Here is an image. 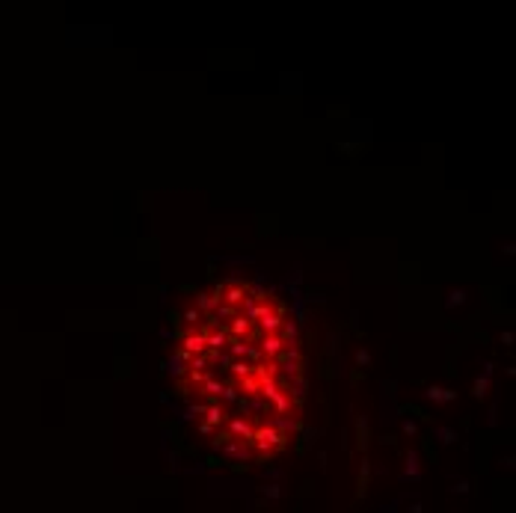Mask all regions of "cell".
<instances>
[{
    "label": "cell",
    "instance_id": "obj_1",
    "mask_svg": "<svg viewBox=\"0 0 516 513\" xmlns=\"http://www.w3.org/2000/svg\"><path fill=\"white\" fill-rule=\"evenodd\" d=\"M252 442H255V448H261V451H267V448H282V445H285V433H279L276 427H270V424H261V427H255ZM267 454H270V451H267Z\"/></svg>",
    "mask_w": 516,
    "mask_h": 513
},
{
    "label": "cell",
    "instance_id": "obj_2",
    "mask_svg": "<svg viewBox=\"0 0 516 513\" xmlns=\"http://www.w3.org/2000/svg\"><path fill=\"white\" fill-rule=\"evenodd\" d=\"M285 347H288V344H285V341H282L279 335H264V338H261V344H258L261 356H264V359H270V362H276V359L285 353Z\"/></svg>",
    "mask_w": 516,
    "mask_h": 513
},
{
    "label": "cell",
    "instance_id": "obj_3",
    "mask_svg": "<svg viewBox=\"0 0 516 513\" xmlns=\"http://www.w3.org/2000/svg\"><path fill=\"white\" fill-rule=\"evenodd\" d=\"M231 439H246V442H252V433H255V427H252V421H246V418H231L229 421V430H226Z\"/></svg>",
    "mask_w": 516,
    "mask_h": 513
},
{
    "label": "cell",
    "instance_id": "obj_4",
    "mask_svg": "<svg viewBox=\"0 0 516 513\" xmlns=\"http://www.w3.org/2000/svg\"><path fill=\"white\" fill-rule=\"evenodd\" d=\"M424 395H427V400H433V403H451L457 398L454 389H442V386H427Z\"/></svg>",
    "mask_w": 516,
    "mask_h": 513
},
{
    "label": "cell",
    "instance_id": "obj_5",
    "mask_svg": "<svg viewBox=\"0 0 516 513\" xmlns=\"http://www.w3.org/2000/svg\"><path fill=\"white\" fill-rule=\"evenodd\" d=\"M205 415H208V424H211V427H220V424L226 421V409H223V406H220V400H214V398L208 400Z\"/></svg>",
    "mask_w": 516,
    "mask_h": 513
},
{
    "label": "cell",
    "instance_id": "obj_6",
    "mask_svg": "<svg viewBox=\"0 0 516 513\" xmlns=\"http://www.w3.org/2000/svg\"><path fill=\"white\" fill-rule=\"evenodd\" d=\"M231 320H234V323L226 326V332H231V338H240V335H249V332H252V320H246L243 314H234Z\"/></svg>",
    "mask_w": 516,
    "mask_h": 513
},
{
    "label": "cell",
    "instance_id": "obj_7",
    "mask_svg": "<svg viewBox=\"0 0 516 513\" xmlns=\"http://www.w3.org/2000/svg\"><path fill=\"white\" fill-rule=\"evenodd\" d=\"M270 403H273L276 415H288V412H291V406H294V403H291V395H288V392H282V389H279V392L270 398Z\"/></svg>",
    "mask_w": 516,
    "mask_h": 513
},
{
    "label": "cell",
    "instance_id": "obj_8",
    "mask_svg": "<svg viewBox=\"0 0 516 513\" xmlns=\"http://www.w3.org/2000/svg\"><path fill=\"white\" fill-rule=\"evenodd\" d=\"M217 306H220V303L214 300V294H196V306H193V309H196L199 314H214Z\"/></svg>",
    "mask_w": 516,
    "mask_h": 513
},
{
    "label": "cell",
    "instance_id": "obj_9",
    "mask_svg": "<svg viewBox=\"0 0 516 513\" xmlns=\"http://www.w3.org/2000/svg\"><path fill=\"white\" fill-rule=\"evenodd\" d=\"M365 148L359 145V142H335V154H341V157H359Z\"/></svg>",
    "mask_w": 516,
    "mask_h": 513
},
{
    "label": "cell",
    "instance_id": "obj_10",
    "mask_svg": "<svg viewBox=\"0 0 516 513\" xmlns=\"http://www.w3.org/2000/svg\"><path fill=\"white\" fill-rule=\"evenodd\" d=\"M163 368H166V374H172V377H184V374H187V365H184L178 356H169V359L163 362Z\"/></svg>",
    "mask_w": 516,
    "mask_h": 513
},
{
    "label": "cell",
    "instance_id": "obj_11",
    "mask_svg": "<svg viewBox=\"0 0 516 513\" xmlns=\"http://www.w3.org/2000/svg\"><path fill=\"white\" fill-rule=\"evenodd\" d=\"M223 389H226V386H223L220 380H214V377H208V380L202 383V392H205V395H211L214 400H217V398L223 395Z\"/></svg>",
    "mask_w": 516,
    "mask_h": 513
},
{
    "label": "cell",
    "instance_id": "obj_12",
    "mask_svg": "<svg viewBox=\"0 0 516 513\" xmlns=\"http://www.w3.org/2000/svg\"><path fill=\"white\" fill-rule=\"evenodd\" d=\"M285 386L294 392V398H297V400H303V398H306V386H309V383H306V377H294V380H291V383H285Z\"/></svg>",
    "mask_w": 516,
    "mask_h": 513
},
{
    "label": "cell",
    "instance_id": "obj_13",
    "mask_svg": "<svg viewBox=\"0 0 516 513\" xmlns=\"http://www.w3.org/2000/svg\"><path fill=\"white\" fill-rule=\"evenodd\" d=\"M229 344H231V356H249V344L243 338H231Z\"/></svg>",
    "mask_w": 516,
    "mask_h": 513
},
{
    "label": "cell",
    "instance_id": "obj_14",
    "mask_svg": "<svg viewBox=\"0 0 516 513\" xmlns=\"http://www.w3.org/2000/svg\"><path fill=\"white\" fill-rule=\"evenodd\" d=\"M487 389H489V380H487V377H478L475 386H472V395L481 400V398H487Z\"/></svg>",
    "mask_w": 516,
    "mask_h": 513
},
{
    "label": "cell",
    "instance_id": "obj_15",
    "mask_svg": "<svg viewBox=\"0 0 516 513\" xmlns=\"http://www.w3.org/2000/svg\"><path fill=\"white\" fill-rule=\"evenodd\" d=\"M240 386L246 389V395H252V398L258 395V377H255V374H249V377H243V380H240Z\"/></svg>",
    "mask_w": 516,
    "mask_h": 513
},
{
    "label": "cell",
    "instance_id": "obj_16",
    "mask_svg": "<svg viewBox=\"0 0 516 513\" xmlns=\"http://www.w3.org/2000/svg\"><path fill=\"white\" fill-rule=\"evenodd\" d=\"M356 430H359V448H365V442H368V421H365V415H359Z\"/></svg>",
    "mask_w": 516,
    "mask_h": 513
},
{
    "label": "cell",
    "instance_id": "obj_17",
    "mask_svg": "<svg viewBox=\"0 0 516 513\" xmlns=\"http://www.w3.org/2000/svg\"><path fill=\"white\" fill-rule=\"evenodd\" d=\"M234 314H237V309H234V306H226V303H220V306L214 309V317H217V320H220V317H234Z\"/></svg>",
    "mask_w": 516,
    "mask_h": 513
},
{
    "label": "cell",
    "instance_id": "obj_18",
    "mask_svg": "<svg viewBox=\"0 0 516 513\" xmlns=\"http://www.w3.org/2000/svg\"><path fill=\"white\" fill-rule=\"evenodd\" d=\"M181 320H187V323H190V326H196V329L202 326V314H199L196 309H187V312L181 314Z\"/></svg>",
    "mask_w": 516,
    "mask_h": 513
},
{
    "label": "cell",
    "instance_id": "obj_19",
    "mask_svg": "<svg viewBox=\"0 0 516 513\" xmlns=\"http://www.w3.org/2000/svg\"><path fill=\"white\" fill-rule=\"evenodd\" d=\"M187 368H190V371H205V368H208V353H202V356H193V359L187 362Z\"/></svg>",
    "mask_w": 516,
    "mask_h": 513
},
{
    "label": "cell",
    "instance_id": "obj_20",
    "mask_svg": "<svg viewBox=\"0 0 516 513\" xmlns=\"http://www.w3.org/2000/svg\"><path fill=\"white\" fill-rule=\"evenodd\" d=\"M231 374L243 380V377H249V374H252V365H246V362H231Z\"/></svg>",
    "mask_w": 516,
    "mask_h": 513
},
{
    "label": "cell",
    "instance_id": "obj_21",
    "mask_svg": "<svg viewBox=\"0 0 516 513\" xmlns=\"http://www.w3.org/2000/svg\"><path fill=\"white\" fill-rule=\"evenodd\" d=\"M406 475L418 478V454H415V451H409V454H406Z\"/></svg>",
    "mask_w": 516,
    "mask_h": 513
},
{
    "label": "cell",
    "instance_id": "obj_22",
    "mask_svg": "<svg viewBox=\"0 0 516 513\" xmlns=\"http://www.w3.org/2000/svg\"><path fill=\"white\" fill-rule=\"evenodd\" d=\"M436 436L442 442H457V430H451V427H442V430H436Z\"/></svg>",
    "mask_w": 516,
    "mask_h": 513
},
{
    "label": "cell",
    "instance_id": "obj_23",
    "mask_svg": "<svg viewBox=\"0 0 516 513\" xmlns=\"http://www.w3.org/2000/svg\"><path fill=\"white\" fill-rule=\"evenodd\" d=\"M466 303V291H451L448 294V306H463Z\"/></svg>",
    "mask_w": 516,
    "mask_h": 513
},
{
    "label": "cell",
    "instance_id": "obj_24",
    "mask_svg": "<svg viewBox=\"0 0 516 513\" xmlns=\"http://www.w3.org/2000/svg\"><path fill=\"white\" fill-rule=\"evenodd\" d=\"M220 398H223V400H229V403H237V400H240V398H237V389H234V386H226Z\"/></svg>",
    "mask_w": 516,
    "mask_h": 513
},
{
    "label": "cell",
    "instance_id": "obj_25",
    "mask_svg": "<svg viewBox=\"0 0 516 513\" xmlns=\"http://www.w3.org/2000/svg\"><path fill=\"white\" fill-rule=\"evenodd\" d=\"M368 362H371V356H368V350H362V347H359V350H356V365L362 368V365H368Z\"/></svg>",
    "mask_w": 516,
    "mask_h": 513
},
{
    "label": "cell",
    "instance_id": "obj_26",
    "mask_svg": "<svg viewBox=\"0 0 516 513\" xmlns=\"http://www.w3.org/2000/svg\"><path fill=\"white\" fill-rule=\"evenodd\" d=\"M166 320H169L172 326H178V323H184V320H181V312H169V314H166Z\"/></svg>",
    "mask_w": 516,
    "mask_h": 513
},
{
    "label": "cell",
    "instance_id": "obj_27",
    "mask_svg": "<svg viewBox=\"0 0 516 513\" xmlns=\"http://www.w3.org/2000/svg\"><path fill=\"white\" fill-rule=\"evenodd\" d=\"M199 433H205V436H208V433H214V427L205 421V424H199Z\"/></svg>",
    "mask_w": 516,
    "mask_h": 513
},
{
    "label": "cell",
    "instance_id": "obj_28",
    "mask_svg": "<svg viewBox=\"0 0 516 513\" xmlns=\"http://www.w3.org/2000/svg\"><path fill=\"white\" fill-rule=\"evenodd\" d=\"M403 433H415V424L412 421H403Z\"/></svg>",
    "mask_w": 516,
    "mask_h": 513
},
{
    "label": "cell",
    "instance_id": "obj_29",
    "mask_svg": "<svg viewBox=\"0 0 516 513\" xmlns=\"http://www.w3.org/2000/svg\"><path fill=\"white\" fill-rule=\"evenodd\" d=\"M466 489H469V484H466V481H460V484L454 486V492H466Z\"/></svg>",
    "mask_w": 516,
    "mask_h": 513
}]
</instances>
